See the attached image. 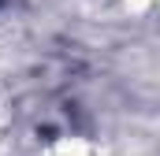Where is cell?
Wrapping results in <instances>:
<instances>
[{
	"instance_id": "cell-1",
	"label": "cell",
	"mask_w": 160,
	"mask_h": 156,
	"mask_svg": "<svg viewBox=\"0 0 160 156\" xmlns=\"http://www.w3.org/2000/svg\"><path fill=\"white\" fill-rule=\"evenodd\" d=\"M34 156H97V145H93L86 134L63 130V134H52L45 145H38Z\"/></svg>"
}]
</instances>
